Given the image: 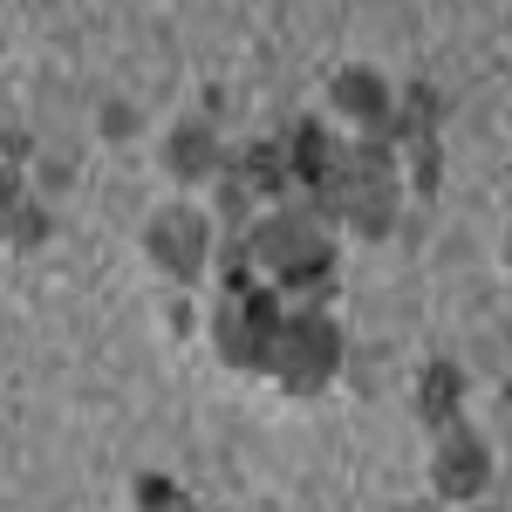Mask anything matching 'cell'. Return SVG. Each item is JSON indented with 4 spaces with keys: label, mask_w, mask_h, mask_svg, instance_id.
Returning <instances> with one entry per match:
<instances>
[{
    "label": "cell",
    "mask_w": 512,
    "mask_h": 512,
    "mask_svg": "<svg viewBox=\"0 0 512 512\" xmlns=\"http://www.w3.org/2000/svg\"><path fill=\"white\" fill-rule=\"evenodd\" d=\"M164 171L178 178V185H205L212 171H219V137H212V123H171L164 130Z\"/></svg>",
    "instance_id": "cell-8"
},
{
    "label": "cell",
    "mask_w": 512,
    "mask_h": 512,
    "mask_svg": "<svg viewBox=\"0 0 512 512\" xmlns=\"http://www.w3.org/2000/svg\"><path fill=\"white\" fill-rule=\"evenodd\" d=\"M246 260L267 274V287L280 294H315L335 274V239H328V219L315 205H280L267 212L253 239H246Z\"/></svg>",
    "instance_id": "cell-1"
},
{
    "label": "cell",
    "mask_w": 512,
    "mask_h": 512,
    "mask_svg": "<svg viewBox=\"0 0 512 512\" xmlns=\"http://www.w3.org/2000/svg\"><path fill=\"white\" fill-rule=\"evenodd\" d=\"M137 512H192V499H185L171 478L151 472V478H137Z\"/></svg>",
    "instance_id": "cell-12"
},
{
    "label": "cell",
    "mask_w": 512,
    "mask_h": 512,
    "mask_svg": "<svg viewBox=\"0 0 512 512\" xmlns=\"http://www.w3.org/2000/svg\"><path fill=\"white\" fill-rule=\"evenodd\" d=\"M246 267H253V260H246ZM246 267L226 280V294H219V308H212V349L226 355L233 369L267 376V369H274V349H280V328H287V308H280V287L246 280Z\"/></svg>",
    "instance_id": "cell-2"
},
{
    "label": "cell",
    "mask_w": 512,
    "mask_h": 512,
    "mask_svg": "<svg viewBox=\"0 0 512 512\" xmlns=\"http://www.w3.org/2000/svg\"><path fill=\"white\" fill-rule=\"evenodd\" d=\"M328 103H335V117H349L355 130H376V137L396 130V96L376 69H342L335 89H328Z\"/></svg>",
    "instance_id": "cell-7"
},
{
    "label": "cell",
    "mask_w": 512,
    "mask_h": 512,
    "mask_svg": "<svg viewBox=\"0 0 512 512\" xmlns=\"http://www.w3.org/2000/svg\"><path fill=\"white\" fill-rule=\"evenodd\" d=\"M335 369H342V328L315 308H301V315H287L280 328V349H274V376L287 396H321L335 383Z\"/></svg>",
    "instance_id": "cell-4"
},
{
    "label": "cell",
    "mask_w": 512,
    "mask_h": 512,
    "mask_svg": "<svg viewBox=\"0 0 512 512\" xmlns=\"http://www.w3.org/2000/svg\"><path fill=\"white\" fill-rule=\"evenodd\" d=\"M233 185H239V198H287L294 192V158H287V144H246Z\"/></svg>",
    "instance_id": "cell-10"
},
{
    "label": "cell",
    "mask_w": 512,
    "mask_h": 512,
    "mask_svg": "<svg viewBox=\"0 0 512 512\" xmlns=\"http://www.w3.org/2000/svg\"><path fill=\"white\" fill-rule=\"evenodd\" d=\"M431 485H437V499H451V506H478V492L492 485V451H485V437H478L472 424L437 431Z\"/></svg>",
    "instance_id": "cell-6"
},
{
    "label": "cell",
    "mask_w": 512,
    "mask_h": 512,
    "mask_svg": "<svg viewBox=\"0 0 512 512\" xmlns=\"http://www.w3.org/2000/svg\"><path fill=\"white\" fill-rule=\"evenodd\" d=\"M396 205H403V178H396L390 137H362L349 158V178H342V192H335V205L321 219H342L349 233L383 239L396 226Z\"/></svg>",
    "instance_id": "cell-3"
},
{
    "label": "cell",
    "mask_w": 512,
    "mask_h": 512,
    "mask_svg": "<svg viewBox=\"0 0 512 512\" xmlns=\"http://www.w3.org/2000/svg\"><path fill=\"white\" fill-rule=\"evenodd\" d=\"M417 417L431 431L465 424V369L458 362H424V376H417Z\"/></svg>",
    "instance_id": "cell-9"
},
{
    "label": "cell",
    "mask_w": 512,
    "mask_h": 512,
    "mask_svg": "<svg viewBox=\"0 0 512 512\" xmlns=\"http://www.w3.org/2000/svg\"><path fill=\"white\" fill-rule=\"evenodd\" d=\"M7 233H14V246H21V253H28V246H41V239H48V212H41L35 198H21V192H14V212H7Z\"/></svg>",
    "instance_id": "cell-11"
},
{
    "label": "cell",
    "mask_w": 512,
    "mask_h": 512,
    "mask_svg": "<svg viewBox=\"0 0 512 512\" xmlns=\"http://www.w3.org/2000/svg\"><path fill=\"white\" fill-rule=\"evenodd\" d=\"M144 260H151L164 280L192 287V280L212 267V219H205L198 205H164V212H151V226H144Z\"/></svg>",
    "instance_id": "cell-5"
},
{
    "label": "cell",
    "mask_w": 512,
    "mask_h": 512,
    "mask_svg": "<svg viewBox=\"0 0 512 512\" xmlns=\"http://www.w3.org/2000/svg\"><path fill=\"white\" fill-rule=\"evenodd\" d=\"M499 403H506V424H512V390H506V396H499Z\"/></svg>",
    "instance_id": "cell-14"
},
{
    "label": "cell",
    "mask_w": 512,
    "mask_h": 512,
    "mask_svg": "<svg viewBox=\"0 0 512 512\" xmlns=\"http://www.w3.org/2000/svg\"><path fill=\"white\" fill-rule=\"evenodd\" d=\"M506 274H512V226H506Z\"/></svg>",
    "instance_id": "cell-13"
}]
</instances>
